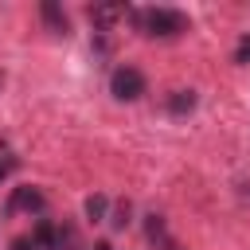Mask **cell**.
I'll use <instances>...</instances> for the list:
<instances>
[{"label":"cell","instance_id":"cell-12","mask_svg":"<svg viewBox=\"0 0 250 250\" xmlns=\"http://www.w3.org/2000/svg\"><path fill=\"white\" fill-rule=\"evenodd\" d=\"M12 250H35V242H31V238H16V242H12Z\"/></svg>","mask_w":250,"mask_h":250},{"label":"cell","instance_id":"cell-14","mask_svg":"<svg viewBox=\"0 0 250 250\" xmlns=\"http://www.w3.org/2000/svg\"><path fill=\"white\" fill-rule=\"evenodd\" d=\"M0 86H4V74H0Z\"/></svg>","mask_w":250,"mask_h":250},{"label":"cell","instance_id":"cell-6","mask_svg":"<svg viewBox=\"0 0 250 250\" xmlns=\"http://www.w3.org/2000/svg\"><path fill=\"white\" fill-rule=\"evenodd\" d=\"M145 234H148V242H152L156 250H176V242L168 238V227H164V219H160V215H148Z\"/></svg>","mask_w":250,"mask_h":250},{"label":"cell","instance_id":"cell-7","mask_svg":"<svg viewBox=\"0 0 250 250\" xmlns=\"http://www.w3.org/2000/svg\"><path fill=\"white\" fill-rule=\"evenodd\" d=\"M195 102H199V98H195V90H172V94H168V109H172L176 117L191 113V109H195Z\"/></svg>","mask_w":250,"mask_h":250},{"label":"cell","instance_id":"cell-11","mask_svg":"<svg viewBox=\"0 0 250 250\" xmlns=\"http://www.w3.org/2000/svg\"><path fill=\"white\" fill-rule=\"evenodd\" d=\"M234 62H250V35L238 43V51H234Z\"/></svg>","mask_w":250,"mask_h":250},{"label":"cell","instance_id":"cell-10","mask_svg":"<svg viewBox=\"0 0 250 250\" xmlns=\"http://www.w3.org/2000/svg\"><path fill=\"white\" fill-rule=\"evenodd\" d=\"M109 223H113V230H125V227H129V207L121 203V207L113 211V219H109Z\"/></svg>","mask_w":250,"mask_h":250},{"label":"cell","instance_id":"cell-3","mask_svg":"<svg viewBox=\"0 0 250 250\" xmlns=\"http://www.w3.org/2000/svg\"><path fill=\"white\" fill-rule=\"evenodd\" d=\"M43 207H47V199H43V191H39V188H16L4 211H8V215H16V211H43Z\"/></svg>","mask_w":250,"mask_h":250},{"label":"cell","instance_id":"cell-8","mask_svg":"<svg viewBox=\"0 0 250 250\" xmlns=\"http://www.w3.org/2000/svg\"><path fill=\"white\" fill-rule=\"evenodd\" d=\"M105 211H109V199H105V195H90V199H86V219H90V223H102Z\"/></svg>","mask_w":250,"mask_h":250},{"label":"cell","instance_id":"cell-13","mask_svg":"<svg viewBox=\"0 0 250 250\" xmlns=\"http://www.w3.org/2000/svg\"><path fill=\"white\" fill-rule=\"evenodd\" d=\"M90 250H113V246H109V242H94Z\"/></svg>","mask_w":250,"mask_h":250},{"label":"cell","instance_id":"cell-5","mask_svg":"<svg viewBox=\"0 0 250 250\" xmlns=\"http://www.w3.org/2000/svg\"><path fill=\"white\" fill-rule=\"evenodd\" d=\"M39 16H43V23H47L55 35H66V31H70V20H66V12H62L55 0H43V4H39Z\"/></svg>","mask_w":250,"mask_h":250},{"label":"cell","instance_id":"cell-16","mask_svg":"<svg viewBox=\"0 0 250 250\" xmlns=\"http://www.w3.org/2000/svg\"><path fill=\"white\" fill-rule=\"evenodd\" d=\"M176 250H180V246H176Z\"/></svg>","mask_w":250,"mask_h":250},{"label":"cell","instance_id":"cell-15","mask_svg":"<svg viewBox=\"0 0 250 250\" xmlns=\"http://www.w3.org/2000/svg\"><path fill=\"white\" fill-rule=\"evenodd\" d=\"M66 250H74V246H66Z\"/></svg>","mask_w":250,"mask_h":250},{"label":"cell","instance_id":"cell-1","mask_svg":"<svg viewBox=\"0 0 250 250\" xmlns=\"http://www.w3.org/2000/svg\"><path fill=\"white\" fill-rule=\"evenodd\" d=\"M133 23L152 35V39H172L180 31H188V16L176 12V8H137L133 12Z\"/></svg>","mask_w":250,"mask_h":250},{"label":"cell","instance_id":"cell-2","mask_svg":"<svg viewBox=\"0 0 250 250\" xmlns=\"http://www.w3.org/2000/svg\"><path fill=\"white\" fill-rule=\"evenodd\" d=\"M109 94H113L117 102H137V98L145 94V74H141L137 66H117V70L109 74Z\"/></svg>","mask_w":250,"mask_h":250},{"label":"cell","instance_id":"cell-4","mask_svg":"<svg viewBox=\"0 0 250 250\" xmlns=\"http://www.w3.org/2000/svg\"><path fill=\"white\" fill-rule=\"evenodd\" d=\"M125 12H129L125 4H94V8H90V20H94V27H98V31H109Z\"/></svg>","mask_w":250,"mask_h":250},{"label":"cell","instance_id":"cell-9","mask_svg":"<svg viewBox=\"0 0 250 250\" xmlns=\"http://www.w3.org/2000/svg\"><path fill=\"white\" fill-rule=\"evenodd\" d=\"M16 164H20V160H16V156H8V152H4V156H0V188H4V180H8V176H12V172H16Z\"/></svg>","mask_w":250,"mask_h":250}]
</instances>
